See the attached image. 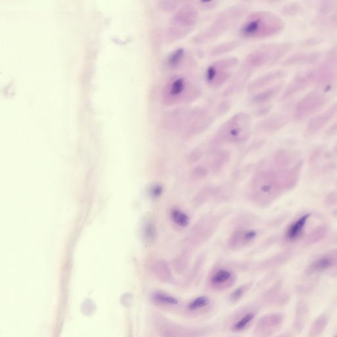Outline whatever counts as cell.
<instances>
[{"instance_id": "cell-18", "label": "cell", "mask_w": 337, "mask_h": 337, "mask_svg": "<svg viewBox=\"0 0 337 337\" xmlns=\"http://www.w3.org/2000/svg\"><path fill=\"white\" fill-rule=\"evenodd\" d=\"M150 298L155 307L164 311H180L183 306L179 297L163 290L154 291Z\"/></svg>"}, {"instance_id": "cell-31", "label": "cell", "mask_w": 337, "mask_h": 337, "mask_svg": "<svg viewBox=\"0 0 337 337\" xmlns=\"http://www.w3.org/2000/svg\"><path fill=\"white\" fill-rule=\"evenodd\" d=\"M188 109H177L171 111L165 118L164 123L169 129L180 130L185 119Z\"/></svg>"}, {"instance_id": "cell-40", "label": "cell", "mask_w": 337, "mask_h": 337, "mask_svg": "<svg viewBox=\"0 0 337 337\" xmlns=\"http://www.w3.org/2000/svg\"><path fill=\"white\" fill-rule=\"evenodd\" d=\"M180 1H171V0H164L158 2V6L160 9L165 13H171L175 12L179 9Z\"/></svg>"}, {"instance_id": "cell-29", "label": "cell", "mask_w": 337, "mask_h": 337, "mask_svg": "<svg viewBox=\"0 0 337 337\" xmlns=\"http://www.w3.org/2000/svg\"><path fill=\"white\" fill-rule=\"evenodd\" d=\"M283 84L282 82H278L274 85L270 86L256 93L252 98L251 102L255 105H262L270 102L273 99L276 98L282 90Z\"/></svg>"}, {"instance_id": "cell-38", "label": "cell", "mask_w": 337, "mask_h": 337, "mask_svg": "<svg viewBox=\"0 0 337 337\" xmlns=\"http://www.w3.org/2000/svg\"><path fill=\"white\" fill-rule=\"evenodd\" d=\"M328 233V228L326 226H320L310 233L307 239L308 245H312L321 241Z\"/></svg>"}, {"instance_id": "cell-41", "label": "cell", "mask_w": 337, "mask_h": 337, "mask_svg": "<svg viewBox=\"0 0 337 337\" xmlns=\"http://www.w3.org/2000/svg\"><path fill=\"white\" fill-rule=\"evenodd\" d=\"M185 256L176 258L173 261V267L175 272L179 274H183L187 270L188 261Z\"/></svg>"}, {"instance_id": "cell-45", "label": "cell", "mask_w": 337, "mask_h": 337, "mask_svg": "<svg viewBox=\"0 0 337 337\" xmlns=\"http://www.w3.org/2000/svg\"><path fill=\"white\" fill-rule=\"evenodd\" d=\"M337 134V119L334 123H333L332 127L328 129V134L330 136L336 135Z\"/></svg>"}, {"instance_id": "cell-26", "label": "cell", "mask_w": 337, "mask_h": 337, "mask_svg": "<svg viewBox=\"0 0 337 337\" xmlns=\"http://www.w3.org/2000/svg\"><path fill=\"white\" fill-rule=\"evenodd\" d=\"M320 56L321 54L318 51H301L290 55L283 63L287 67L310 65L317 63Z\"/></svg>"}, {"instance_id": "cell-13", "label": "cell", "mask_w": 337, "mask_h": 337, "mask_svg": "<svg viewBox=\"0 0 337 337\" xmlns=\"http://www.w3.org/2000/svg\"><path fill=\"white\" fill-rule=\"evenodd\" d=\"M279 192L280 187L274 173H262L254 179L252 184V193L258 203H270L278 196Z\"/></svg>"}, {"instance_id": "cell-34", "label": "cell", "mask_w": 337, "mask_h": 337, "mask_svg": "<svg viewBox=\"0 0 337 337\" xmlns=\"http://www.w3.org/2000/svg\"><path fill=\"white\" fill-rule=\"evenodd\" d=\"M187 59V52L183 47H180L173 51L167 59V67L171 69H177L181 67Z\"/></svg>"}, {"instance_id": "cell-21", "label": "cell", "mask_w": 337, "mask_h": 337, "mask_svg": "<svg viewBox=\"0 0 337 337\" xmlns=\"http://www.w3.org/2000/svg\"><path fill=\"white\" fill-rule=\"evenodd\" d=\"M317 20L320 25L328 28H337V4L323 1L318 10Z\"/></svg>"}, {"instance_id": "cell-46", "label": "cell", "mask_w": 337, "mask_h": 337, "mask_svg": "<svg viewBox=\"0 0 337 337\" xmlns=\"http://www.w3.org/2000/svg\"><path fill=\"white\" fill-rule=\"evenodd\" d=\"M161 192H162V187L161 186H156V188H154V191H153V194L154 196L156 197L160 196Z\"/></svg>"}, {"instance_id": "cell-8", "label": "cell", "mask_w": 337, "mask_h": 337, "mask_svg": "<svg viewBox=\"0 0 337 337\" xmlns=\"http://www.w3.org/2000/svg\"><path fill=\"white\" fill-rule=\"evenodd\" d=\"M155 325L160 337H203L212 331L208 327L184 326L161 314L155 316Z\"/></svg>"}, {"instance_id": "cell-27", "label": "cell", "mask_w": 337, "mask_h": 337, "mask_svg": "<svg viewBox=\"0 0 337 337\" xmlns=\"http://www.w3.org/2000/svg\"><path fill=\"white\" fill-rule=\"evenodd\" d=\"M251 72L252 71L243 66L241 69L235 74L234 78H231L232 80L229 81V85L223 91L222 96L226 98L239 92L247 84L251 75Z\"/></svg>"}, {"instance_id": "cell-25", "label": "cell", "mask_w": 337, "mask_h": 337, "mask_svg": "<svg viewBox=\"0 0 337 337\" xmlns=\"http://www.w3.org/2000/svg\"><path fill=\"white\" fill-rule=\"evenodd\" d=\"M258 233L253 229H239L236 231L229 241V247L231 249L239 250L253 243Z\"/></svg>"}, {"instance_id": "cell-1", "label": "cell", "mask_w": 337, "mask_h": 337, "mask_svg": "<svg viewBox=\"0 0 337 337\" xmlns=\"http://www.w3.org/2000/svg\"><path fill=\"white\" fill-rule=\"evenodd\" d=\"M284 27V22L276 14L268 11H256L245 18L240 27L239 35L246 40H262L276 36Z\"/></svg>"}, {"instance_id": "cell-22", "label": "cell", "mask_w": 337, "mask_h": 337, "mask_svg": "<svg viewBox=\"0 0 337 337\" xmlns=\"http://www.w3.org/2000/svg\"><path fill=\"white\" fill-rule=\"evenodd\" d=\"M282 283H276L261 296L262 303L265 305L283 306L285 305L290 300L288 293L281 292Z\"/></svg>"}, {"instance_id": "cell-14", "label": "cell", "mask_w": 337, "mask_h": 337, "mask_svg": "<svg viewBox=\"0 0 337 337\" xmlns=\"http://www.w3.org/2000/svg\"><path fill=\"white\" fill-rule=\"evenodd\" d=\"M237 281V274L232 269L219 266L214 268L209 275L206 285L209 291L221 292L232 288Z\"/></svg>"}, {"instance_id": "cell-3", "label": "cell", "mask_w": 337, "mask_h": 337, "mask_svg": "<svg viewBox=\"0 0 337 337\" xmlns=\"http://www.w3.org/2000/svg\"><path fill=\"white\" fill-rule=\"evenodd\" d=\"M201 91L197 84L187 76L175 74L165 82L161 92V100L167 107L187 105L200 98Z\"/></svg>"}, {"instance_id": "cell-44", "label": "cell", "mask_w": 337, "mask_h": 337, "mask_svg": "<svg viewBox=\"0 0 337 337\" xmlns=\"http://www.w3.org/2000/svg\"><path fill=\"white\" fill-rule=\"evenodd\" d=\"M218 3V1H200V6H201L202 9L210 10L216 7Z\"/></svg>"}, {"instance_id": "cell-16", "label": "cell", "mask_w": 337, "mask_h": 337, "mask_svg": "<svg viewBox=\"0 0 337 337\" xmlns=\"http://www.w3.org/2000/svg\"><path fill=\"white\" fill-rule=\"evenodd\" d=\"M214 306V300L212 298L208 295H199L188 301L180 312L186 317H201L212 311Z\"/></svg>"}, {"instance_id": "cell-4", "label": "cell", "mask_w": 337, "mask_h": 337, "mask_svg": "<svg viewBox=\"0 0 337 337\" xmlns=\"http://www.w3.org/2000/svg\"><path fill=\"white\" fill-rule=\"evenodd\" d=\"M252 119L249 113L241 111L233 115L217 132L214 144H240L247 141L251 134Z\"/></svg>"}, {"instance_id": "cell-23", "label": "cell", "mask_w": 337, "mask_h": 337, "mask_svg": "<svg viewBox=\"0 0 337 337\" xmlns=\"http://www.w3.org/2000/svg\"><path fill=\"white\" fill-rule=\"evenodd\" d=\"M337 266V250L328 252L312 262L306 273L307 276L318 274Z\"/></svg>"}, {"instance_id": "cell-6", "label": "cell", "mask_w": 337, "mask_h": 337, "mask_svg": "<svg viewBox=\"0 0 337 337\" xmlns=\"http://www.w3.org/2000/svg\"><path fill=\"white\" fill-rule=\"evenodd\" d=\"M292 47L289 42L273 43L262 45L250 52L244 61V67L252 71L271 65L284 57Z\"/></svg>"}, {"instance_id": "cell-17", "label": "cell", "mask_w": 337, "mask_h": 337, "mask_svg": "<svg viewBox=\"0 0 337 337\" xmlns=\"http://www.w3.org/2000/svg\"><path fill=\"white\" fill-rule=\"evenodd\" d=\"M337 116V102L312 117L307 123L306 132L310 135L316 134L328 126Z\"/></svg>"}, {"instance_id": "cell-47", "label": "cell", "mask_w": 337, "mask_h": 337, "mask_svg": "<svg viewBox=\"0 0 337 337\" xmlns=\"http://www.w3.org/2000/svg\"><path fill=\"white\" fill-rule=\"evenodd\" d=\"M278 337H293L290 334H283L281 335L280 336H279Z\"/></svg>"}, {"instance_id": "cell-19", "label": "cell", "mask_w": 337, "mask_h": 337, "mask_svg": "<svg viewBox=\"0 0 337 337\" xmlns=\"http://www.w3.org/2000/svg\"><path fill=\"white\" fill-rule=\"evenodd\" d=\"M312 84H313V81L310 70L305 73L297 74L283 90L281 95V100L286 101L293 98L296 95L303 92Z\"/></svg>"}, {"instance_id": "cell-5", "label": "cell", "mask_w": 337, "mask_h": 337, "mask_svg": "<svg viewBox=\"0 0 337 337\" xmlns=\"http://www.w3.org/2000/svg\"><path fill=\"white\" fill-rule=\"evenodd\" d=\"M199 13L193 4L188 3L179 7L169 20L165 31V40L175 42L188 36L198 23Z\"/></svg>"}, {"instance_id": "cell-20", "label": "cell", "mask_w": 337, "mask_h": 337, "mask_svg": "<svg viewBox=\"0 0 337 337\" xmlns=\"http://www.w3.org/2000/svg\"><path fill=\"white\" fill-rule=\"evenodd\" d=\"M285 72L283 70H275L263 74L249 82L247 85L248 92H258L264 89L274 85L285 77Z\"/></svg>"}, {"instance_id": "cell-11", "label": "cell", "mask_w": 337, "mask_h": 337, "mask_svg": "<svg viewBox=\"0 0 337 337\" xmlns=\"http://www.w3.org/2000/svg\"><path fill=\"white\" fill-rule=\"evenodd\" d=\"M260 310V305L253 303L246 304L237 308L225 319V330L234 334L246 332L255 322Z\"/></svg>"}, {"instance_id": "cell-9", "label": "cell", "mask_w": 337, "mask_h": 337, "mask_svg": "<svg viewBox=\"0 0 337 337\" xmlns=\"http://www.w3.org/2000/svg\"><path fill=\"white\" fill-rule=\"evenodd\" d=\"M239 65V59L236 57H228L217 60L207 67L205 80L210 88L218 89L230 81L235 70Z\"/></svg>"}, {"instance_id": "cell-35", "label": "cell", "mask_w": 337, "mask_h": 337, "mask_svg": "<svg viewBox=\"0 0 337 337\" xmlns=\"http://www.w3.org/2000/svg\"><path fill=\"white\" fill-rule=\"evenodd\" d=\"M330 318L327 314H322L314 322L310 328L309 337H319L328 326Z\"/></svg>"}, {"instance_id": "cell-43", "label": "cell", "mask_w": 337, "mask_h": 337, "mask_svg": "<svg viewBox=\"0 0 337 337\" xmlns=\"http://www.w3.org/2000/svg\"><path fill=\"white\" fill-rule=\"evenodd\" d=\"M300 11H301V7H300L299 5H297V4L291 5V4L290 5L285 6V7H283L282 11L285 15H292L293 14H295L296 15Z\"/></svg>"}, {"instance_id": "cell-30", "label": "cell", "mask_w": 337, "mask_h": 337, "mask_svg": "<svg viewBox=\"0 0 337 337\" xmlns=\"http://www.w3.org/2000/svg\"><path fill=\"white\" fill-rule=\"evenodd\" d=\"M152 271L155 277L161 283H171L174 281L170 267L164 260L156 262L153 266Z\"/></svg>"}, {"instance_id": "cell-48", "label": "cell", "mask_w": 337, "mask_h": 337, "mask_svg": "<svg viewBox=\"0 0 337 337\" xmlns=\"http://www.w3.org/2000/svg\"><path fill=\"white\" fill-rule=\"evenodd\" d=\"M337 337V336H336V337Z\"/></svg>"}, {"instance_id": "cell-7", "label": "cell", "mask_w": 337, "mask_h": 337, "mask_svg": "<svg viewBox=\"0 0 337 337\" xmlns=\"http://www.w3.org/2000/svg\"><path fill=\"white\" fill-rule=\"evenodd\" d=\"M313 84L323 91L332 89L337 82V46L327 53L315 68L310 70Z\"/></svg>"}, {"instance_id": "cell-37", "label": "cell", "mask_w": 337, "mask_h": 337, "mask_svg": "<svg viewBox=\"0 0 337 337\" xmlns=\"http://www.w3.org/2000/svg\"><path fill=\"white\" fill-rule=\"evenodd\" d=\"M171 218L175 224L181 227H187L190 223V219L185 213L179 209L174 208L171 210Z\"/></svg>"}, {"instance_id": "cell-42", "label": "cell", "mask_w": 337, "mask_h": 337, "mask_svg": "<svg viewBox=\"0 0 337 337\" xmlns=\"http://www.w3.org/2000/svg\"><path fill=\"white\" fill-rule=\"evenodd\" d=\"M231 108V105L228 102H222L217 106L216 109V115L217 116H221L228 112Z\"/></svg>"}, {"instance_id": "cell-15", "label": "cell", "mask_w": 337, "mask_h": 337, "mask_svg": "<svg viewBox=\"0 0 337 337\" xmlns=\"http://www.w3.org/2000/svg\"><path fill=\"white\" fill-rule=\"evenodd\" d=\"M284 322V316L281 313L266 314L256 322L254 330V337H271L280 330Z\"/></svg>"}, {"instance_id": "cell-2", "label": "cell", "mask_w": 337, "mask_h": 337, "mask_svg": "<svg viewBox=\"0 0 337 337\" xmlns=\"http://www.w3.org/2000/svg\"><path fill=\"white\" fill-rule=\"evenodd\" d=\"M249 10V5L243 3H236L227 8L210 25L192 38V44L203 45L216 40L235 26L247 15Z\"/></svg>"}, {"instance_id": "cell-32", "label": "cell", "mask_w": 337, "mask_h": 337, "mask_svg": "<svg viewBox=\"0 0 337 337\" xmlns=\"http://www.w3.org/2000/svg\"><path fill=\"white\" fill-rule=\"evenodd\" d=\"M241 42L239 40L227 41V42L221 43L213 47L210 51V55L212 57L220 56V55L227 54L241 47Z\"/></svg>"}, {"instance_id": "cell-28", "label": "cell", "mask_w": 337, "mask_h": 337, "mask_svg": "<svg viewBox=\"0 0 337 337\" xmlns=\"http://www.w3.org/2000/svg\"><path fill=\"white\" fill-rule=\"evenodd\" d=\"M310 315V308L305 301H300L296 307L295 320L293 322L294 332L299 334L303 332L307 326Z\"/></svg>"}, {"instance_id": "cell-10", "label": "cell", "mask_w": 337, "mask_h": 337, "mask_svg": "<svg viewBox=\"0 0 337 337\" xmlns=\"http://www.w3.org/2000/svg\"><path fill=\"white\" fill-rule=\"evenodd\" d=\"M214 117L206 108L188 109L179 131L183 137L190 138L204 133L214 123Z\"/></svg>"}, {"instance_id": "cell-49", "label": "cell", "mask_w": 337, "mask_h": 337, "mask_svg": "<svg viewBox=\"0 0 337 337\" xmlns=\"http://www.w3.org/2000/svg\"><path fill=\"white\" fill-rule=\"evenodd\" d=\"M336 302H337V301H336Z\"/></svg>"}, {"instance_id": "cell-24", "label": "cell", "mask_w": 337, "mask_h": 337, "mask_svg": "<svg viewBox=\"0 0 337 337\" xmlns=\"http://www.w3.org/2000/svg\"><path fill=\"white\" fill-rule=\"evenodd\" d=\"M288 123L286 115L276 113L265 118L257 125L258 131L262 133H274L282 129Z\"/></svg>"}, {"instance_id": "cell-12", "label": "cell", "mask_w": 337, "mask_h": 337, "mask_svg": "<svg viewBox=\"0 0 337 337\" xmlns=\"http://www.w3.org/2000/svg\"><path fill=\"white\" fill-rule=\"evenodd\" d=\"M328 102L326 95L319 90H312L300 99L294 106L293 116L297 121L313 117Z\"/></svg>"}, {"instance_id": "cell-39", "label": "cell", "mask_w": 337, "mask_h": 337, "mask_svg": "<svg viewBox=\"0 0 337 337\" xmlns=\"http://www.w3.org/2000/svg\"><path fill=\"white\" fill-rule=\"evenodd\" d=\"M318 280L316 279L302 283V284L298 285L297 292L301 295H308V294L311 293L312 291H313L315 289L316 286L318 285Z\"/></svg>"}, {"instance_id": "cell-36", "label": "cell", "mask_w": 337, "mask_h": 337, "mask_svg": "<svg viewBox=\"0 0 337 337\" xmlns=\"http://www.w3.org/2000/svg\"><path fill=\"white\" fill-rule=\"evenodd\" d=\"M253 285V281H249V282L246 283L245 284L237 287L229 296L228 301L229 304L234 305L239 303L242 299H243V298L245 297Z\"/></svg>"}, {"instance_id": "cell-33", "label": "cell", "mask_w": 337, "mask_h": 337, "mask_svg": "<svg viewBox=\"0 0 337 337\" xmlns=\"http://www.w3.org/2000/svg\"><path fill=\"white\" fill-rule=\"evenodd\" d=\"M310 216V214L305 215L289 227L286 233L287 239L289 241H294L299 237V236L303 233Z\"/></svg>"}]
</instances>
